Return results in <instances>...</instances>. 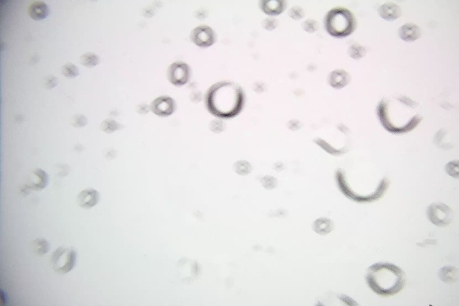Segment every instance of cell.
Masks as SVG:
<instances>
[{"mask_svg":"<svg viewBox=\"0 0 459 306\" xmlns=\"http://www.w3.org/2000/svg\"><path fill=\"white\" fill-rule=\"evenodd\" d=\"M262 26L265 29L272 31L277 27L278 22L273 18H267L263 21Z\"/></svg>","mask_w":459,"mask_h":306,"instance_id":"cell-24","label":"cell"},{"mask_svg":"<svg viewBox=\"0 0 459 306\" xmlns=\"http://www.w3.org/2000/svg\"><path fill=\"white\" fill-rule=\"evenodd\" d=\"M378 13L383 19L388 21H393L401 16V10L394 3H386L379 7Z\"/></svg>","mask_w":459,"mask_h":306,"instance_id":"cell-13","label":"cell"},{"mask_svg":"<svg viewBox=\"0 0 459 306\" xmlns=\"http://www.w3.org/2000/svg\"><path fill=\"white\" fill-rule=\"evenodd\" d=\"M260 7L265 13L270 15H276L285 10L286 2L278 0L262 1L260 3Z\"/></svg>","mask_w":459,"mask_h":306,"instance_id":"cell-16","label":"cell"},{"mask_svg":"<svg viewBox=\"0 0 459 306\" xmlns=\"http://www.w3.org/2000/svg\"><path fill=\"white\" fill-rule=\"evenodd\" d=\"M302 27L306 32L312 33L317 30L318 24L315 20L308 19L303 22Z\"/></svg>","mask_w":459,"mask_h":306,"instance_id":"cell-22","label":"cell"},{"mask_svg":"<svg viewBox=\"0 0 459 306\" xmlns=\"http://www.w3.org/2000/svg\"><path fill=\"white\" fill-rule=\"evenodd\" d=\"M190 70L188 64L182 62H175L171 64L167 71L169 81L175 86H182L187 83L189 79Z\"/></svg>","mask_w":459,"mask_h":306,"instance_id":"cell-7","label":"cell"},{"mask_svg":"<svg viewBox=\"0 0 459 306\" xmlns=\"http://www.w3.org/2000/svg\"><path fill=\"white\" fill-rule=\"evenodd\" d=\"M49 10L47 5L41 1H36L32 3L29 7V16L34 20H39L45 18L49 14Z\"/></svg>","mask_w":459,"mask_h":306,"instance_id":"cell-15","label":"cell"},{"mask_svg":"<svg viewBox=\"0 0 459 306\" xmlns=\"http://www.w3.org/2000/svg\"><path fill=\"white\" fill-rule=\"evenodd\" d=\"M99 201V193L94 189L88 188L81 191L77 197L78 205L84 209H90Z\"/></svg>","mask_w":459,"mask_h":306,"instance_id":"cell-11","label":"cell"},{"mask_svg":"<svg viewBox=\"0 0 459 306\" xmlns=\"http://www.w3.org/2000/svg\"><path fill=\"white\" fill-rule=\"evenodd\" d=\"M98 57L93 53H87L80 57V63L82 65L87 67H93L99 63Z\"/></svg>","mask_w":459,"mask_h":306,"instance_id":"cell-18","label":"cell"},{"mask_svg":"<svg viewBox=\"0 0 459 306\" xmlns=\"http://www.w3.org/2000/svg\"><path fill=\"white\" fill-rule=\"evenodd\" d=\"M31 173L27 185L28 188L40 191L46 187L48 183V176L44 170L36 168Z\"/></svg>","mask_w":459,"mask_h":306,"instance_id":"cell-10","label":"cell"},{"mask_svg":"<svg viewBox=\"0 0 459 306\" xmlns=\"http://www.w3.org/2000/svg\"><path fill=\"white\" fill-rule=\"evenodd\" d=\"M190 39L197 46L206 47L214 44L216 37L213 30L210 27L201 25L195 28L191 31Z\"/></svg>","mask_w":459,"mask_h":306,"instance_id":"cell-8","label":"cell"},{"mask_svg":"<svg viewBox=\"0 0 459 306\" xmlns=\"http://www.w3.org/2000/svg\"><path fill=\"white\" fill-rule=\"evenodd\" d=\"M366 282L376 294L382 296L394 295L403 288L405 274L398 266L389 263H377L367 270Z\"/></svg>","mask_w":459,"mask_h":306,"instance_id":"cell-3","label":"cell"},{"mask_svg":"<svg viewBox=\"0 0 459 306\" xmlns=\"http://www.w3.org/2000/svg\"><path fill=\"white\" fill-rule=\"evenodd\" d=\"M325 26L327 32L332 36L343 38L350 35L354 31L356 20L348 9L337 8L327 13Z\"/></svg>","mask_w":459,"mask_h":306,"instance_id":"cell-4","label":"cell"},{"mask_svg":"<svg viewBox=\"0 0 459 306\" xmlns=\"http://www.w3.org/2000/svg\"><path fill=\"white\" fill-rule=\"evenodd\" d=\"M102 130L108 133H112L118 128V124L114 120L107 119L101 124Z\"/></svg>","mask_w":459,"mask_h":306,"instance_id":"cell-21","label":"cell"},{"mask_svg":"<svg viewBox=\"0 0 459 306\" xmlns=\"http://www.w3.org/2000/svg\"><path fill=\"white\" fill-rule=\"evenodd\" d=\"M349 55L354 59H359L366 54V48L359 44H353L348 48Z\"/></svg>","mask_w":459,"mask_h":306,"instance_id":"cell-19","label":"cell"},{"mask_svg":"<svg viewBox=\"0 0 459 306\" xmlns=\"http://www.w3.org/2000/svg\"><path fill=\"white\" fill-rule=\"evenodd\" d=\"M209 110L221 117H230L237 114L244 103V93L241 87L231 82L223 81L212 85L206 97Z\"/></svg>","mask_w":459,"mask_h":306,"instance_id":"cell-2","label":"cell"},{"mask_svg":"<svg viewBox=\"0 0 459 306\" xmlns=\"http://www.w3.org/2000/svg\"><path fill=\"white\" fill-rule=\"evenodd\" d=\"M51 266L56 273L66 274L74 267L76 261V252L71 247L61 246L52 254Z\"/></svg>","mask_w":459,"mask_h":306,"instance_id":"cell-5","label":"cell"},{"mask_svg":"<svg viewBox=\"0 0 459 306\" xmlns=\"http://www.w3.org/2000/svg\"><path fill=\"white\" fill-rule=\"evenodd\" d=\"M61 73L68 78H73L79 75V69L75 65L68 63L62 66Z\"/></svg>","mask_w":459,"mask_h":306,"instance_id":"cell-20","label":"cell"},{"mask_svg":"<svg viewBox=\"0 0 459 306\" xmlns=\"http://www.w3.org/2000/svg\"><path fill=\"white\" fill-rule=\"evenodd\" d=\"M87 121L85 117L83 115H77L74 117L72 125L75 127H83L86 125Z\"/></svg>","mask_w":459,"mask_h":306,"instance_id":"cell-25","label":"cell"},{"mask_svg":"<svg viewBox=\"0 0 459 306\" xmlns=\"http://www.w3.org/2000/svg\"><path fill=\"white\" fill-rule=\"evenodd\" d=\"M398 34L402 40L410 42L416 40L420 37L421 31L417 25L406 23L399 29Z\"/></svg>","mask_w":459,"mask_h":306,"instance_id":"cell-14","label":"cell"},{"mask_svg":"<svg viewBox=\"0 0 459 306\" xmlns=\"http://www.w3.org/2000/svg\"><path fill=\"white\" fill-rule=\"evenodd\" d=\"M58 84V80L57 78L49 75L46 78L45 85L47 88L52 89Z\"/></svg>","mask_w":459,"mask_h":306,"instance_id":"cell-26","label":"cell"},{"mask_svg":"<svg viewBox=\"0 0 459 306\" xmlns=\"http://www.w3.org/2000/svg\"><path fill=\"white\" fill-rule=\"evenodd\" d=\"M427 216L429 220L435 225L445 226L451 222L453 213L445 204L433 203L428 208Z\"/></svg>","mask_w":459,"mask_h":306,"instance_id":"cell-6","label":"cell"},{"mask_svg":"<svg viewBox=\"0 0 459 306\" xmlns=\"http://www.w3.org/2000/svg\"><path fill=\"white\" fill-rule=\"evenodd\" d=\"M288 14L293 19L298 20L303 17L304 12L299 7L294 6L290 9Z\"/></svg>","mask_w":459,"mask_h":306,"instance_id":"cell-23","label":"cell"},{"mask_svg":"<svg viewBox=\"0 0 459 306\" xmlns=\"http://www.w3.org/2000/svg\"><path fill=\"white\" fill-rule=\"evenodd\" d=\"M377 113L384 128L393 133L410 131L422 119L417 104L404 96L381 100L377 108Z\"/></svg>","mask_w":459,"mask_h":306,"instance_id":"cell-1","label":"cell"},{"mask_svg":"<svg viewBox=\"0 0 459 306\" xmlns=\"http://www.w3.org/2000/svg\"><path fill=\"white\" fill-rule=\"evenodd\" d=\"M150 109L155 115L166 117L173 113L175 109V104L171 97L161 96L153 100L150 104Z\"/></svg>","mask_w":459,"mask_h":306,"instance_id":"cell-9","label":"cell"},{"mask_svg":"<svg viewBox=\"0 0 459 306\" xmlns=\"http://www.w3.org/2000/svg\"><path fill=\"white\" fill-rule=\"evenodd\" d=\"M32 251L36 256L42 257L46 254L49 249V244L44 238H37L31 243Z\"/></svg>","mask_w":459,"mask_h":306,"instance_id":"cell-17","label":"cell"},{"mask_svg":"<svg viewBox=\"0 0 459 306\" xmlns=\"http://www.w3.org/2000/svg\"><path fill=\"white\" fill-rule=\"evenodd\" d=\"M349 74L343 69H336L328 75L327 81L333 88L340 89L348 85L350 81Z\"/></svg>","mask_w":459,"mask_h":306,"instance_id":"cell-12","label":"cell"}]
</instances>
